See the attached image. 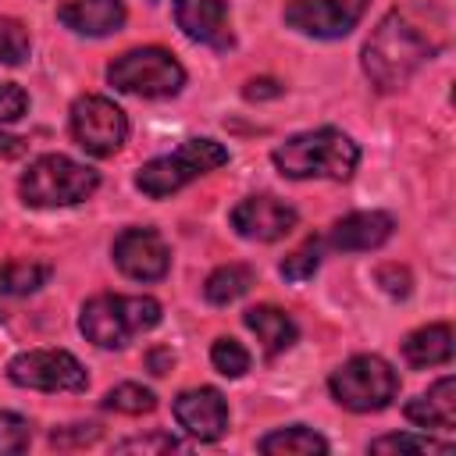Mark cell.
<instances>
[{"mask_svg": "<svg viewBox=\"0 0 456 456\" xmlns=\"http://www.w3.org/2000/svg\"><path fill=\"white\" fill-rule=\"evenodd\" d=\"M395 232V221L392 214L385 210H356V214H346L331 224L328 232V246L338 249V253H367V249H378L392 239Z\"/></svg>", "mask_w": 456, "mask_h": 456, "instance_id": "obj_15", "label": "cell"}, {"mask_svg": "<svg viewBox=\"0 0 456 456\" xmlns=\"http://www.w3.org/2000/svg\"><path fill=\"white\" fill-rule=\"evenodd\" d=\"M378 285H381L388 296L406 299V296H410V289H413V278H410V271H406V267H399V264H385V267L378 271Z\"/></svg>", "mask_w": 456, "mask_h": 456, "instance_id": "obj_32", "label": "cell"}, {"mask_svg": "<svg viewBox=\"0 0 456 456\" xmlns=\"http://www.w3.org/2000/svg\"><path fill=\"white\" fill-rule=\"evenodd\" d=\"M107 82L118 93H132L142 100H164V96L182 93L185 68L164 46H135V50H125L121 57L110 61Z\"/></svg>", "mask_w": 456, "mask_h": 456, "instance_id": "obj_6", "label": "cell"}, {"mask_svg": "<svg viewBox=\"0 0 456 456\" xmlns=\"http://www.w3.org/2000/svg\"><path fill=\"white\" fill-rule=\"evenodd\" d=\"M114 264L132 281H160L171 267L167 242L153 228H125L114 239Z\"/></svg>", "mask_w": 456, "mask_h": 456, "instance_id": "obj_11", "label": "cell"}, {"mask_svg": "<svg viewBox=\"0 0 456 456\" xmlns=\"http://www.w3.org/2000/svg\"><path fill=\"white\" fill-rule=\"evenodd\" d=\"M150 4H157V0H150Z\"/></svg>", "mask_w": 456, "mask_h": 456, "instance_id": "obj_36", "label": "cell"}, {"mask_svg": "<svg viewBox=\"0 0 456 456\" xmlns=\"http://www.w3.org/2000/svg\"><path fill=\"white\" fill-rule=\"evenodd\" d=\"M210 363H214V370L224 374V378H242V374L249 370V353H246L242 342H235V338H217V342L210 346Z\"/></svg>", "mask_w": 456, "mask_h": 456, "instance_id": "obj_27", "label": "cell"}, {"mask_svg": "<svg viewBox=\"0 0 456 456\" xmlns=\"http://www.w3.org/2000/svg\"><path fill=\"white\" fill-rule=\"evenodd\" d=\"M431 53H435V43L417 25H410L403 11H388L370 32V39L363 43L360 64L378 93H395L413 78V71Z\"/></svg>", "mask_w": 456, "mask_h": 456, "instance_id": "obj_1", "label": "cell"}, {"mask_svg": "<svg viewBox=\"0 0 456 456\" xmlns=\"http://www.w3.org/2000/svg\"><path fill=\"white\" fill-rule=\"evenodd\" d=\"M328 388H331L338 406H346L353 413H378L395 399L399 374L392 370L388 360H381L374 353H360V356L346 360L328 378Z\"/></svg>", "mask_w": 456, "mask_h": 456, "instance_id": "obj_7", "label": "cell"}, {"mask_svg": "<svg viewBox=\"0 0 456 456\" xmlns=\"http://www.w3.org/2000/svg\"><path fill=\"white\" fill-rule=\"evenodd\" d=\"M370 452H452L449 442H438V438H428V435H410V431H392V435H381L367 445Z\"/></svg>", "mask_w": 456, "mask_h": 456, "instance_id": "obj_24", "label": "cell"}, {"mask_svg": "<svg viewBox=\"0 0 456 456\" xmlns=\"http://www.w3.org/2000/svg\"><path fill=\"white\" fill-rule=\"evenodd\" d=\"M57 18L78 36H110L125 25L128 11L125 0H68L57 7Z\"/></svg>", "mask_w": 456, "mask_h": 456, "instance_id": "obj_16", "label": "cell"}, {"mask_svg": "<svg viewBox=\"0 0 456 456\" xmlns=\"http://www.w3.org/2000/svg\"><path fill=\"white\" fill-rule=\"evenodd\" d=\"M403 356L410 367H438L452 360V328L449 324H424L406 335Z\"/></svg>", "mask_w": 456, "mask_h": 456, "instance_id": "obj_19", "label": "cell"}, {"mask_svg": "<svg viewBox=\"0 0 456 456\" xmlns=\"http://www.w3.org/2000/svg\"><path fill=\"white\" fill-rule=\"evenodd\" d=\"M256 449L267 456H303V452H328V442L306 424H289V428L264 435L256 442Z\"/></svg>", "mask_w": 456, "mask_h": 456, "instance_id": "obj_20", "label": "cell"}, {"mask_svg": "<svg viewBox=\"0 0 456 456\" xmlns=\"http://www.w3.org/2000/svg\"><path fill=\"white\" fill-rule=\"evenodd\" d=\"M103 410H114V413H150V410H157V395L150 392V388H142V385H135V381H121V385H114L107 395H103Z\"/></svg>", "mask_w": 456, "mask_h": 456, "instance_id": "obj_23", "label": "cell"}, {"mask_svg": "<svg viewBox=\"0 0 456 456\" xmlns=\"http://www.w3.org/2000/svg\"><path fill=\"white\" fill-rule=\"evenodd\" d=\"M0 317H4V314H0Z\"/></svg>", "mask_w": 456, "mask_h": 456, "instance_id": "obj_37", "label": "cell"}, {"mask_svg": "<svg viewBox=\"0 0 456 456\" xmlns=\"http://www.w3.org/2000/svg\"><path fill=\"white\" fill-rule=\"evenodd\" d=\"M242 321H246V328L260 338V346H264V353H267V356L285 353V349L299 338L296 321H292L285 310L271 306V303H256V306H249V310L242 314Z\"/></svg>", "mask_w": 456, "mask_h": 456, "instance_id": "obj_18", "label": "cell"}, {"mask_svg": "<svg viewBox=\"0 0 456 456\" xmlns=\"http://www.w3.org/2000/svg\"><path fill=\"white\" fill-rule=\"evenodd\" d=\"M317 267H321V239H306L299 249H292L285 260H281V278H289V281H306V278H314L317 274Z\"/></svg>", "mask_w": 456, "mask_h": 456, "instance_id": "obj_26", "label": "cell"}, {"mask_svg": "<svg viewBox=\"0 0 456 456\" xmlns=\"http://www.w3.org/2000/svg\"><path fill=\"white\" fill-rule=\"evenodd\" d=\"M146 367H150L153 374H167V370L175 367V353H171V349H150V353H146Z\"/></svg>", "mask_w": 456, "mask_h": 456, "instance_id": "obj_34", "label": "cell"}, {"mask_svg": "<svg viewBox=\"0 0 456 456\" xmlns=\"http://www.w3.org/2000/svg\"><path fill=\"white\" fill-rule=\"evenodd\" d=\"M299 214L296 207L281 203L278 196H246L242 203L232 207V228L242 235V239H253V242H278L285 239L292 228H296Z\"/></svg>", "mask_w": 456, "mask_h": 456, "instance_id": "obj_12", "label": "cell"}, {"mask_svg": "<svg viewBox=\"0 0 456 456\" xmlns=\"http://www.w3.org/2000/svg\"><path fill=\"white\" fill-rule=\"evenodd\" d=\"M96 438H100V424H68V428L50 431L53 449H82V445H93Z\"/></svg>", "mask_w": 456, "mask_h": 456, "instance_id": "obj_29", "label": "cell"}, {"mask_svg": "<svg viewBox=\"0 0 456 456\" xmlns=\"http://www.w3.org/2000/svg\"><path fill=\"white\" fill-rule=\"evenodd\" d=\"M253 281H256L253 267H246V264H221V267L207 278L203 296H207V303H214V306H228V303L242 299V296L253 289Z\"/></svg>", "mask_w": 456, "mask_h": 456, "instance_id": "obj_21", "label": "cell"}, {"mask_svg": "<svg viewBox=\"0 0 456 456\" xmlns=\"http://www.w3.org/2000/svg\"><path fill=\"white\" fill-rule=\"evenodd\" d=\"M274 167L285 178H331V182H346L353 178L356 164H360V146L342 132V128H310L299 132L292 139H285L281 146H274L271 153Z\"/></svg>", "mask_w": 456, "mask_h": 456, "instance_id": "obj_2", "label": "cell"}, {"mask_svg": "<svg viewBox=\"0 0 456 456\" xmlns=\"http://www.w3.org/2000/svg\"><path fill=\"white\" fill-rule=\"evenodd\" d=\"M160 324V303L153 296H93L78 314V331L100 349H125L135 335Z\"/></svg>", "mask_w": 456, "mask_h": 456, "instance_id": "obj_3", "label": "cell"}, {"mask_svg": "<svg viewBox=\"0 0 456 456\" xmlns=\"http://www.w3.org/2000/svg\"><path fill=\"white\" fill-rule=\"evenodd\" d=\"M25 146H21V139H14V135H0V153H7V157H14V153H21Z\"/></svg>", "mask_w": 456, "mask_h": 456, "instance_id": "obj_35", "label": "cell"}, {"mask_svg": "<svg viewBox=\"0 0 456 456\" xmlns=\"http://www.w3.org/2000/svg\"><path fill=\"white\" fill-rule=\"evenodd\" d=\"M28 50H32V39L25 25L18 18H0V64L18 68L28 61Z\"/></svg>", "mask_w": 456, "mask_h": 456, "instance_id": "obj_25", "label": "cell"}, {"mask_svg": "<svg viewBox=\"0 0 456 456\" xmlns=\"http://www.w3.org/2000/svg\"><path fill=\"white\" fill-rule=\"evenodd\" d=\"M171 7H175V25L192 43H203L214 50H228L235 43L224 0H171Z\"/></svg>", "mask_w": 456, "mask_h": 456, "instance_id": "obj_14", "label": "cell"}, {"mask_svg": "<svg viewBox=\"0 0 456 456\" xmlns=\"http://www.w3.org/2000/svg\"><path fill=\"white\" fill-rule=\"evenodd\" d=\"M182 445L171 435H146V438H125L114 445V452H178Z\"/></svg>", "mask_w": 456, "mask_h": 456, "instance_id": "obj_31", "label": "cell"}, {"mask_svg": "<svg viewBox=\"0 0 456 456\" xmlns=\"http://www.w3.org/2000/svg\"><path fill=\"white\" fill-rule=\"evenodd\" d=\"M28 442H32L28 420L18 417V413L0 410V456H18V452L28 449Z\"/></svg>", "mask_w": 456, "mask_h": 456, "instance_id": "obj_28", "label": "cell"}, {"mask_svg": "<svg viewBox=\"0 0 456 456\" xmlns=\"http://www.w3.org/2000/svg\"><path fill=\"white\" fill-rule=\"evenodd\" d=\"M221 164H228V150L210 135H196V139H185L175 153L146 160L135 171V189L150 200H164V196L185 189L189 182H196L200 175L217 171Z\"/></svg>", "mask_w": 456, "mask_h": 456, "instance_id": "obj_4", "label": "cell"}, {"mask_svg": "<svg viewBox=\"0 0 456 456\" xmlns=\"http://www.w3.org/2000/svg\"><path fill=\"white\" fill-rule=\"evenodd\" d=\"M246 100H264V96H278L281 93V86L278 82H271V78H253V82H246Z\"/></svg>", "mask_w": 456, "mask_h": 456, "instance_id": "obj_33", "label": "cell"}, {"mask_svg": "<svg viewBox=\"0 0 456 456\" xmlns=\"http://www.w3.org/2000/svg\"><path fill=\"white\" fill-rule=\"evenodd\" d=\"M50 278L46 264H7L0 267V296H28Z\"/></svg>", "mask_w": 456, "mask_h": 456, "instance_id": "obj_22", "label": "cell"}, {"mask_svg": "<svg viewBox=\"0 0 456 456\" xmlns=\"http://www.w3.org/2000/svg\"><path fill=\"white\" fill-rule=\"evenodd\" d=\"M7 378L18 388L36 392H86V367L68 349H25L7 363Z\"/></svg>", "mask_w": 456, "mask_h": 456, "instance_id": "obj_9", "label": "cell"}, {"mask_svg": "<svg viewBox=\"0 0 456 456\" xmlns=\"http://www.w3.org/2000/svg\"><path fill=\"white\" fill-rule=\"evenodd\" d=\"M71 135L89 157H114L128 139V118L125 110L96 93H86L71 103Z\"/></svg>", "mask_w": 456, "mask_h": 456, "instance_id": "obj_8", "label": "cell"}, {"mask_svg": "<svg viewBox=\"0 0 456 456\" xmlns=\"http://www.w3.org/2000/svg\"><path fill=\"white\" fill-rule=\"evenodd\" d=\"M25 110H28V96H25V89L14 86V82H0V125L18 121Z\"/></svg>", "mask_w": 456, "mask_h": 456, "instance_id": "obj_30", "label": "cell"}, {"mask_svg": "<svg viewBox=\"0 0 456 456\" xmlns=\"http://www.w3.org/2000/svg\"><path fill=\"white\" fill-rule=\"evenodd\" d=\"M403 413H406L410 424L452 431V428H456V378H452V374L438 378L428 392H420L417 399H410Z\"/></svg>", "mask_w": 456, "mask_h": 456, "instance_id": "obj_17", "label": "cell"}, {"mask_svg": "<svg viewBox=\"0 0 456 456\" xmlns=\"http://www.w3.org/2000/svg\"><path fill=\"white\" fill-rule=\"evenodd\" d=\"M175 420L178 428H185L192 438L200 442H217L228 431V403L217 388L200 385V388H185L175 399Z\"/></svg>", "mask_w": 456, "mask_h": 456, "instance_id": "obj_13", "label": "cell"}, {"mask_svg": "<svg viewBox=\"0 0 456 456\" xmlns=\"http://www.w3.org/2000/svg\"><path fill=\"white\" fill-rule=\"evenodd\" d=\"M367 0H289L281 18L289 28L314 39H342L363 18Z\"/></svg>", "mask_w": 456, "mask_h": 456, "instance_id": "obj_10", "label": "cell"}, {"mask_svg": "<svg viewBox=\"0 0 456 456\" xmlns=\"http://www.w3.org/2000/svg\"><path fill=\"white\" fill-rule=\"evenodd\" d=\"M96 189H100V171H93L64 153L36 157L18 182V192L28 207H75V203L89 200Z\"/></svg>", "mask_w": 456, "mask_h": 456, "instance_id": "obj_5", "label": "cell"}]
</instances>
